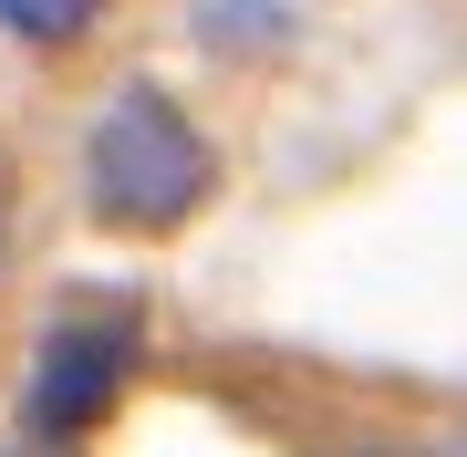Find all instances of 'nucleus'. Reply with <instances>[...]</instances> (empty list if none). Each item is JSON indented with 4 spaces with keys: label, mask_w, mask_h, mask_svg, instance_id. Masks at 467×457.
Instances as JSON below:
<instances>
[{
    "label": "nucleus",
    "mask_w": 467,
    "mask_h": 457,
    "mask_svg": "<svg viewBox=\"0 0 467 457\" xmlns=\"http://www.w3.org/2000/svg\"><path fill=\"white\" fill-rule=\"evenodd\" d=\"M125 364H135V322L104 302L94 322H52V343H42V364H32V437H84V426L115 406V385H125Z\"/></svg>",
    "instance_id": "2"
},
{
    "label": "nucleus",
    "mask_w": 467,
    "mask_h": 457,
    "mask_svg": "<svg viewBox=\"0 0 467 457\" xmlns=\"http://www.w3.org/2000/svg\"><path fill=\"white\" fill-rule=\"evenodd\" d=\"M84 21H94V0H0V32H21V42H63Z\"/></svg>",
    "instance_id": "4"
},
{
    "label": "nucleus",
    "mask_w": 467,
    "mask_h": 457,
    "mask_svg": "<svg viewBox=\"0 0 467 457\" xmlns=\"http://www.w3.org/2000/svg\"><path fill=\"white\" fill-rule=\"evenodd\" d=\"M198 32H208V42H281V32H291V0H208Z\"/></svg>",
    "instance_id": "3"
},
{
    "label": "nucleus",
    "mask_w": 467,
    "mask_h": 457,
    "mask_svg": "<svg viewBox=\"0 0 467 457\" xmlns=\"http://www.w3.org/2000/svg\"><path fill=\"white\" fill-rule=\"evenodd\" d=\"M84 198L115 229H167L208 198V146L156 84H125L84 136Z\"/></svg>",
    "instance_id": "1"
},
{
    "label": "nucleus",
    "mask_w": 467,
    "mask_h": 457,
    "mask_svg": "<svg viewBox=\"0 0 467 457\" xmlns=\"http://www.w3.org/2000/svg\"><path fill=\"white\" fill-rule=\"evenodd\" d=\"M353 457H416V447H353ZM426 457H447V447H426Z\"/></svg>",
    "instance_id": "5"
}]
</instances>
